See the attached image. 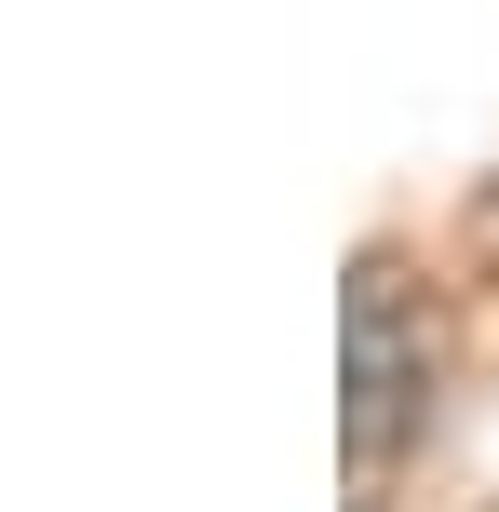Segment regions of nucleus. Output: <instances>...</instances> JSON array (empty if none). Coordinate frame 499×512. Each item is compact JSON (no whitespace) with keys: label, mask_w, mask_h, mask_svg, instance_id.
I'll list each match as a JSON object with an SVG mask.
<instances>
[{"label":"nucleus","mask_w":499,"mask_h":512,"mask_svg":"<svg viewBox=\"0 0 499 512\" xmlns=\"http://www.w3.org/2000/svg\"><path fill=\"white\" fill-rule=\"evenodd\" d=\"M419 418H432V324L405 310L392 256H365V270H351V512L392 499Z\"/></svg>","instance_id":"1"}]
</instances>
